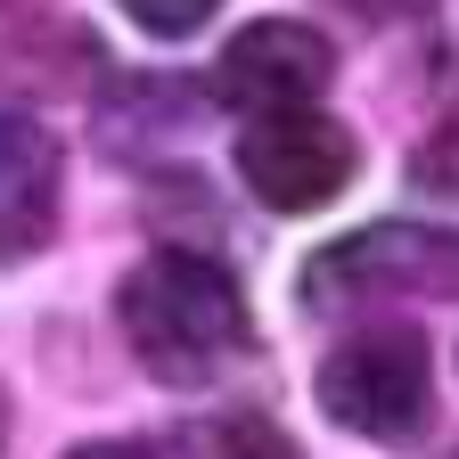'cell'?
I'll return each mask as SVG.
<instances>
[{
    "mask_svg": "<svg viewBox=\"0 0 459 459\" xmlns=\"http://www.w3.org/2000/svg\"><path fill=\"white\" fill-rule=\"evenodd\" d=\"M57 197H66V148H57V132L0 107V263L49 247Z\"/></svg>",
    "mask_w": 459,
    "mask_h": 459,
    "instance_id": "8992f818",
    "label": "cell"
},
{
    "mask_svg": "<svg viewBox=\"0 0 459 459\" xmlns=\"http://www.w3.org/2000/svg\"><path fill=\"white\" fill-rule=\"evenodd\" d=\"M411 181H419L427 197H459V124H443V132H427V140H419Z\"/></svg>",
    "mask_w": 459,
    "mask_h": 459,
    "instance_id": "9c48e42d",
    "label": "cell"
},
{
    "mask_svg": "<svg viewBox=\"0 0 459 459\" xmlns=\"http://www.w3.org/2000/svg\"><path fill=\"white\" fill-rule=\"evenodd\" d=\"M328 82H336V49L304 17H263L247 33H230V49L213 57V99L247 115H296Z\"/></svg>",
    "mask_w": 459,
    "mask_h": 459,
    "instance_id": "5b68a950",
    "label": "cell"
},
{
    "mask_svg": "<svg viewBox=\"0 0 459 459\" xmlns=\"http://www.w3.org/2000/svg\"><path fill=\"white\" fill-rule=\"evenodd\" d=\"M0 443H9V394H0Z\"/></svg>",
    "mask_w": 459,
    "mask_h": 459,
    "instance_id": "8fae6325",
    "label": "cell"
},
{
    "mask_svg": "<svg viewBox=\"0 0 459 459\" xmlns=\"http://www.w3.org/2000/svg\"><path fill=\"white\" fill-rule=\"evenodd\" d=\"M66 459H148L140 443H82V451H66Z\"/></svg>",
    "mask_w": 459,
    "mask_h": 459,
    "instance_id": "30bf717a",
    "label": "cell"
},
{
    "mask_svg": "<svg viewBox=\"0 0 459 459\" xmlns=\"http://www.w3.org/2000/svg\"><path fill=\"white\" fill-rule=\"evenodd\" d=\"M320 411L361 443H419L435 411V361L419 328H361L320 361Z\"/></svg>",
    "mask_w": 459,
    "mask_h": 459,
    "instance_id": "7a4b0ae2",
    "label": "cell"
},
{
    "mask_svg": "<svg viewBox=\"0 0 459 459\" xmlns=\"http://www.w3.org/2000/svg\"><path fill=\"white\" fill-rule=\"evenodd\" d=\"M115 320H124L132 361L156 385H172V394H197V385L230 377L255 353L247 287L213 255H197V247H156L124 287H115Z\"/></svg>",
    "mask_w": 459,
    "mask_h": 459,
    "instance_id": "6da1fadb",
    "label": "cell"
},
{
    "mask_svg": "<svg viewBox=\"0 0 459 459\" xmlns=\"http://www.w3.org/2000/svg\"><path fill=\"white\" fill-rule=\"evenodd\" d=\"M0 9H25V0H0Z\"/></svg>",
    "mask_w": 459,
    "mask_h": 459,
    "instance_id": "7c38bea8",
    "label": "cell"
},
{
    "mask_svg": "<svg viewBox=\"0 0 459 459\" xmlns=\"http://www.w3.org/2000/svg\"><path fill=\"white\" fill-rule=\"evenodd\" d=\"M402 287H411V296H451L459 287V238L419 230V221H369L344 247L304 263V304L312 312L361 304V296H402Z\"/></svg>",
    "mask_w": 459,
    "mask_h": 459,
    "instance_id": "277c9868",
    "label": "cell"
},
{
    "mask_svg": "<svg viewBox=\"0 0 459 459\" xmlns=\"http://www.w3.org/2000/svg\"><path fill=\"white\" fill-rule=\"evenodd\" d=\"M189 459H296V443L255 411H221V419H205L189 435Z\"/></svg>",
    "mask_w": 459,
    "mask_h": 459,
    "instance_id": "52a82bcc",
    "label": "cell"
},
{
    "mask_svg": "<svg viewBox=\"0 0 459 459\" xmlns=\"http://www.w3.org/2000/svg\"><path fill=\"white\" fill-rule=\"evenodd\" d=\"M361 172V148L353 132L320 107H296V115H255L238 132V181L271 205V213H320L328 197L353 189Z\"/></svg>",
    "mask_w": 459,
    "mask_h": 459,
    "instance_id": "3957f363",
    "label": "cell"
},
{
    "mask_svg": "<svg viewBox=\"0 0 459 459\" xmlns=\"http://www.w3.org/2000/svg\"><path fill=\"white\" fill-rule=\"evenodd\" d=\"M115 9H124L140 33H156V41H181V33H197L221 0H115Z\"/></svg>",
    "mask_w": 459,
    "mask_h": 459,
    "instance_id": "ba28073f",
    "label": "cell"
}]
</instances>
